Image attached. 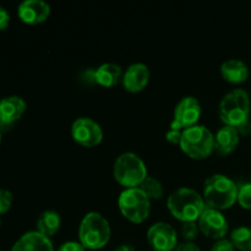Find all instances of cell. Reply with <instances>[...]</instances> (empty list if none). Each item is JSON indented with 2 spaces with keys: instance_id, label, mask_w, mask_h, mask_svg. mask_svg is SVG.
Returning <instances> with one entry per match:
<instances>
[{
  "instance_id": "6da1fadb",
  "label": "cell",
  "mask_w": 251,
  "mask_h": 251,
  "mask_svg": "<svg viewBox=\"0 0 251 251\" xmlns=\"http://www.w3.org/2000/svg\"><path fill=\"white\" fill-rule=\"evenodd\" d=\"M202 195L191 188L176 189L167 199L169 212L180 222H198L206 208Z\"/></svg>"
},
{
  "instance_id": "7a4b0ae2",
  "label": "cell",
  "mask_w": 251,
  "mask_h": 251,
  "mask_svg": "<svg viewBox=\"0 0 251 251\" xmlns=\"http://www.w3.org/2000/svg\"><path fill=\"white\" fill-rule=\"evenodd\" d=\"M239 186L225 174H213L203 183L202 198L207 207L215 210H228L238 200Z\"/></svg>"
},
{
  "instance_id": "3957f363",
  "label": "cell",
  "mask_w": 251,
  "mask_h": 251,
  "mask_svg": "<svg viewBox=\"0 0 251 251\" xmlns=\"http://www.w3.org/2000/svg\"><path fill=\"white\" fill-rule=\"evenodd\" d=\"M112 229L107 218L100 212H88L78 226V242L85 249L98 250L109 243Z\"/></svg>"
},
{
  "instance_id": "277c9868",
  "label": "cell",
  "mask_w": 251,
  "mask_h": 251,
  "mask_svg": "<svg viewBox=\"0 0 251 251\" xmlns=\"http://www.w3.org/2000/svg\"><path fill=\"white\" fill-rule=\"evenodd\" d=\"M251 100L249 93L243 88H235L223 96L220 102V118L223 124L238 127L249 120Z\"/></svg>"
},
{
  "instance_id": "5b68a950",
  "label": "cell",
  "mask_w": 251,
  "mask_h": 251,
  "mask_svg": "<svg viewBox=\"0 0 251 251\" xmlns=\"http://www.w3.org/2000/svg\"><path fill=\"white\" fill-rule=\"evenodd\" d=\"M113 176L125 189L139 188L147 178L145 162L134 152H124L114 162Z\"/></svg>"
},
{
  "instance_id": "8992f818",
  "label": "cell",
  "mask_w": 251,
  "mask_h": 251,
  "mask_svg": "<svg viewBox=\"0 0 251 251\" xmlns=\"http://www.w3.org/2000/svg\"><path fill=\"white\" fill-rule=\"evenodd\" d=\"M180 149L193 159H205L215 151V135L203 125H195L183 130Z\"/></svg>"
},
{
  "instance_id": "52a82bcc",
  "label": "cell",
  "mask_w": 251,
  "mask_h": 251,
  "mask_svg": "<svg viewBox=\"0 0 251 251\" xmlns=\"http://www.w3.org/2000/svg\"><path fill=\"white\" fill-rule=\"evenodd\" d=\"M120 213L132 223L145 222L151 212V200L140 188L124 189L118 198Z\"/></svg>"
},
{
  "instance_id": "ba28073f",
  "label": "cell",
  "mask_w": 251,
  "mask_h": 251,
  "mask_svg": "<svg viewBox=\"0 0 251 251\" xmlns=\"http://www.w3.org/2000/svg\"><path fill=\"white\" fill-rule=\"evenodd\" d=\"M201 117V104L195 97L193 96H186L181 98L178 104L174 108L173 120L171 123L172 130H183L188 127L198 125L199 119Z\"/></svg>"
},
{
  "instance_id": "9c48e42d",
  "label": "cell",
  "mask_w": 251,
  "mask_h": 251,
  "mask_svg": "<svg viewBox=\"0 0 251 251\" xmlns=\"http://www.w3.org/2000/svg\"><path fill=\"white\" fill-rule=\"evenodd\" d=\"M71 136L76 144L83 147H95L102 142L103 130L92 118H77L71 125Z\"/></svg>"
},
{
  "instance_id": "30bf717a",
  "label": "cell",
  "mask_w": 251,
  "mask_h": 251,
  "mask_svg": "<svg viewBox=\"0 0 251 251\" xmlns=\"http://www.w3.org/2000/svg\"><path fill=\"white\" fill-rule=\"evenodd\" d=\"M198 225L202 234L215 240L223 239L229 230L228 221L223 216L222 211L215 210L207 206L199 218Z\"/></svg>"
},
{
  "instance_id": "8fae6325",
  "label": "cell",
  "mask_w": 251,
  "mask_h": 251,
  "mask_svg": "<svg viewBox=\"0 0 251 251\" xmlns=\"http://www.w3.org/2000/svg\"><path fill=\"white\" fill-rule=\"evenodd\" d=\"M147 240L154 251H174L178 245V234L169 223L157 222L147 230Z\"/></svg>"
},
{
  "instance_id": "7c38bea8",
  "label": "cell",
  "mask_w": 251,
  "mask_h": 251,
  "mask_svg": "<svg viewBox=\"0 0 251 251\" xmlns=\"http://www.w3.org/2000/svg\"><path fill=\"white\" fill-rule=\"evenodd\" d=\"M17 15L24 24L39 25L48 20L50 5L43 0H25L17 7Z\"/></svg>"
},
{
  "instance_id": "4fadbf2b",
  "label": "cell",
  "mask_w": 251,
  "mask_h": 251,
  "mask_svg": "<svg viewBox=\"0 0 251 251\" xmlns=\"http://www.w3.org/2000/svg\"><path fill=\"white\" fill-rule=\"evenodd\" d=\"M150 81V69L146 64L134 63L126 69L122 78L123 86L127 92H141Z\"/></svg>"
},
{
  "instance_id": "5bb4252c",
  "label": "cell",
  "mask_w": 251,
  "mask_h": 251,
  "mask_svg": "<svg viewBox=\"0 0 251 251\" xmlns=\"http://www.w3.org/2000/svg\"><path fill=\"white\" fill-rule=\"evenodd\" d=\"M26 102L19 96H9L0 100V127L11 126L26 112Z\"/></svg>"
},
{
  "instance_id": "9a60e30c",
  "label": "cell",
  "mask_w": 251,
  "mask_h": 251,
  "mask_svg": "<svg viewBox=\"0 0 251 251\" xmlns=\"http://www.w3.org/2000/svg\"><path fill=\"white\" fill-rule=\"evenodd\" d=\"M10 251H55L50 238L38 230H29L16 240Z\"/></svg>"
},
{
  "instance_id": "2e32d148",
  "label": "cell",
  "mask_w": 251,
  "mask_h": 251,
  "mask_svg": "<svg viewBox=\"0 0 251 251\" xmlns=\"http://www.w3.org/2000/svg\"><path fill=\"white\" fill-rule=\"evenodd\" d=\"M239 136L237 129L223 125L215 135V152L220 156H228L233 153L239 145Z\"/></svg>"
},
{
  "instance_id": "e0dca14e",
  "label": "cell",
  "mask_w": 251,
  "mask_h": 251,
  "mask_svg": "<svg viewBox=\"0 0 251 251\" xmlns=\"http://www.w3.org/2000/svg\"><path fill=\"white\" fill-rule=\"evenodd\" d=\"M220 70L222 77L227 82L234 83V85L245 82L250 75L248 65L239 59H229V60L225 61L221 65Z\"/></svg>"
},
{
  "instance_id": "ac0fdd59",
  "label": "cell",
  "mask_w": 251,
  "mask_h": 251,
  "mask_svg": "<svg viewBox=\"0 0 251 251\" xmlns=\"http://www.w3.org/2000/svg\"><path fill=\"white\" fill-rule=\"evenodd\" d=\"M122 66L114 63H104L95 70L96 83L103 87H113L123 78Z\"/></svg>"
},
{
  "instance_id": "d6986e66",
  "label": "cell",
  "mask_w": 251,
  "mask_h": 251,
  "mask_svg": "<svg viewBox=\"0 0 251 251\" xmlns=\"http://www.w3.org/2000/svg\"><path fill=\"white\" fill-rule=\"evenodd\" d=\"M60 215L53 210H47L42 212L37 220V230L48 238L53 237L60 229Z\"/></svg>"
},
{
  "instance_id": "ffe728a7",
  "label": "cell",
  "mask_w": 251,
  "mask_h": 251,
  "mask_svg": "<svg viewBox=\"0 0 251 251\" xmlns=\"http://www.w3.org/2000/svg\"><path fill=\"white\" fill-rule=\"evenodd\" d=\"M230 242L235 249L240 251H251V227L240 226L230 233Z\"/></svg>"
},
{
  "instance_id": "44dd1931",
  "label": "cell",
  "mask_w": 251,
  "mask_h": 251,
  "mask_svg": "<svg viewBox=\"0 0 251 251\" xmlns=\"http://www.w3.org/2000/svg\"><path fill=\"white\" fill-rule=\"evenodd\" d=\"M139 188L144 191V194L150 200H159L164 193L162 183L153 176H147Z\"/></svg>"
},
{
  "instance_id": "7402d4cb",
  "label": "cell",
  "mask_w": 251,
  "mask_h": 251,
  "mask_svg": "<svg viewBox=\"0 0 251 251\" xmlns=\"http://www.w3.org/2000/svg\"><path fill=\"white\" fill-rule=\"evenodd\" d=\"M237 202L245 210H251V183H245L239 186Z\"/></svg>"
},
{
  "instance_id": "603a6c76",
  "label": "cell",
  "mask_w": 251,
  "mask_h": 251,
  "mask_svg": "<svg viewBox=\"0 0 251 251\" xmlns=\"http://www.w3.org/2000/svg\"><path fill=\"white\" fill-rule=\"evenodd\" d=\"M181 237L185 239V242H194L198 238L200 233L198 222H185L181 226Z\"/></svg>"
},
{
  "instance_id": "cb8c5ba5",
  "label": "cell",
  "mask_w": 251,
  "mask_h": 251,
  "mask_svg": "<svg viewBox=\"0 0 251 251\" xmlns=\"http://www.w3.org/2000/svg\"><path fill=\"white\" fill-rule=\"evenodd\" d=\"M12 194L9 190L0 189V215H4L10 210L12 205Z\"/></svg>"
},
{
  "instance_id": "d4e9b609",
  "label": "cell",
  "mask_w": 251,
  "mask_h": 251,
  "mask_svg": "<svg viewBox=\"0 0 251 251\" xmlns=\"http://www.w3.org/2000/svg\"><path fill=\"white\" fill-rule=\"evenodd\" d=\"M235 248L234 245H233V243L230 242V239H226V238H223V239H220V240H216L215 243H213L212 248H211V251H234Z\"/></svg>"
},
{
  "instance_id": "484cf974",
  "label": "cell",
  "mask_w": 251,
  "mask_h": 251,
  "mask_svg": "<svg viewBox=\"0 0 251 251\" xmlns=\"http://www.w3.org/2000/svg\"><path fill=\"white\" fill-rule=\"evenodd\" d=\"M86 249L80 242H75V240H70V242H65L58 248L56 251H85Z\"/></svg>"
},
{
  "instance_id": "4316f807",
  "label": "cell",
  "mask_w": 251,
  "mask_h": 251,
  "mask_svg": "<svg viewBox=\"0 0 251 251\" xmlns=\"http://www.w3.org/2000/svg\"><path fill=\"white\" fill-rule=\"evenodd\" d=\"M181 135H183V131L169 129L166 134V140L172 145H180Z\"/></svg>"
},
{
  "instance_id": "83f0119b",
  "label": "cell",
  "mask_w": 251,
  "mask_h": 251,
  "mask_svg": "<svg viewBox=\"0 0 251 251\" xmlns=\"http://www.w3.org/2000/svg\"><path fill=\"white\" fill-rule=\"evenodd\" d=\"M10 25V15L6 11V9L0 6V31H4L9 27Z\"/></svg>"
},
{
  "instance_id": "f1b7e54d",
  "label": "cell",
  "mask_w": 251,
  "mask_h": 251,
  "mask_svg": "<svg viewBox=\"0 0 251 251\" xmlns=\"http://www.w3.org/2000/svg\"><path fill=\"white\" fill-rule=\"evenodd\" d=\"M174 251H201L200 247L194 242H183L176 245Z\"/></svg>"
},
{
  "instance_id": "f546056e",
  "label": "cell",
  "mask_w": 251,
  "mask_h": 251,
  "mask_svg": "<svg viewBox=\"0 0 251 251\" xmlns=\"http://www.w3.org/2000/svg\"><path fill=\"white\" fill-rule=\"evenodd\" d=\"M238 131V134L243 135V136H248V135L251 134V122L250 120H247L245 123H243L242 125H239L238 127H235Z\"/></svg>"
},
{
  "instance_id": "4dcf8cb0",
  "label": "cell",
  "mask_w": 251,
  "mask_h": 251,
  "mask_svg": "<svg viewBox=\"0 0 251 251\" xmlns=\"http://www.w3.org/2000/svg\"><path fill=\"white\" fill-rule=\"evenodd\" d=\"M114 251H136L135 248L132 247L131 244H122L119 247H117L114 249Z\"/></svg>"
},
{
  "instance_id": "1f68e13d",
  "label": "cell",
  "mask_w": 251,
  "mask_h": 251,
  "mask_svg": "<svg viewBox=\"0 0 251 251\" xmlns=\"http://www.w3.org/2000/svg\"><path fill=\"white\" fill-rule=\"evenodd\" d=\"M0 142H1V129H0Z\"/></svg>"
},
{
  "instance_id": "d6a6232c",
  "label": "cell",
  "mask_w": 251,
  "mask_h": 251,
  "mask_svg": "<svg viewBox=\"0 0 251 251\" xmlns=\"http://www.w3.org/2000/svg\"><path fill=\"white\" fill-rule=\"evenodd\" d=\"M0 225H1V220H0Z\"/></svg>"
}]
</instances>
